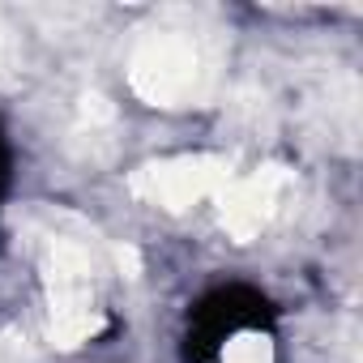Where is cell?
<instances>
[{
  "label": "cell",
  "mask_w": 363,
  "mask_h": 363,
  "mask_svg": "<svg viewBox=\"0 0 363 363\" xmlns=\"http://www.w3.org/2000/svg\"><path fill=\"white\" fill-rule=\"evenodd\" d=\"M201 52L189 35L150 30L128 60V86L150 107H184L201 90Z\"/></svg>",
  "instance_id": "obj_2"
},
{
  "label": "cell",
  "mask_w": 363,
  "mask_h": 363,
  "mask_svg": "<svg viewBox=\"0 0 363 363\" xmlns=\"http://www.w3.org/2000/svg\"><path fill=\"white\" fill-rule=\"evenodd\" d=\"M231 179H235V171H231L227 154H175V158L137 167L128 175V193L179 214V210H193L197 201L218 197Z\"/></svg>",
  "instance_id": "obj_3"
},
{
  "label": "cell",
  "mask_w": 363,
  "mask_h": 363,
  "mask_svg": "<svg viewBox=\"0 0 363 363\" xmlns=\"http://www.w3.org/2000/svg\"><path fill=\"white\" fill-rule=\"evenodd\" d=\"M77 116H82V124H111L116 120V107L103 99V94H82V107H77Z\"/></svg>",
  "instance_id": "obj_6"
},
{
  "label": "cell",
  "mask_w": 363,
  "mask_h": 363,
  "mask_svg": "<svg viewBox=\"0 0 363 363\" xmlns=\"http://www.w3.org/2000/svg\"><path fill=\"white\" fill-rule=\"evenodd\" d=\"M223 363H274V342L265 333H235L223 346Z\"/></svg>",
  "instance_id": "obj_5"
},
{
  "label": "cell",
  "mask_w": 363,
  "mask_h": 363,
  "mask_svg": "<svg viewBox=\"0 0 363 363\" xmlns=\"http://www.w3.org/2000/svg\"><path fill=\"white\" fill-rule=\"evenodd\" d=\"M43 286L52 308V342L60 350H77L103 329V312L94 308V257L86 235L56 231L43 252Z\"/></svg>",
  "instance_id": "obj_1"
},
{
  "label": "cell",
  "mask_w": 363,
  "mask_h": 363,
  "mask_svg": "<svg viewBox=\"0 0 363 363\" xmlns=\"http://www.w3.org/2000/svg\"><path fill=\"white\" fill-rule=\"evenodd\" d=\"M286 184H291V171H286L282 162H265V167H257L252 175L231 179V184L214 197V201H218V223H223V231H227L235 244H252V240L269 227V218H274L278 197H282Z\"/></svg>",
  "instance_id": "obj_4"
},
{
  "label": "cell",
  "mask_w": 363,
  "mask_h": 363,
  "mask_svg": "<svg viewBox=\"0 0 363 363\" xmlns=\"http://www.w3.org/2000/svg\"><path fill=\"white\" fill-rule=\"evenodd\" d=\"M111 261H116V269H120L124 278H137V274H141V252H137L133 244H116V248H111Z\"/></svg>",
  "instance_id": "obj_7"
}]
</instances>
